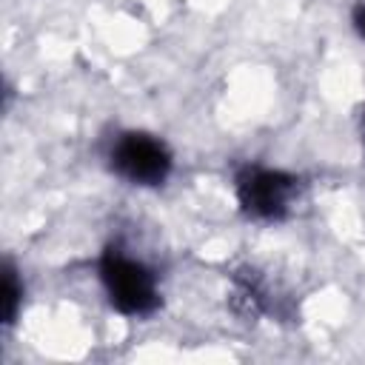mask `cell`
I'll list each match as a JSON object with an SVG mask.
<instances>
[{
  "mask_svg": "<svg viewBox=\"0 0 365 365\" xmlns=\"http://www.w3.org/2000/svg\"><path fill=\"white\" fill-rule=\"evenodd\" d=\"M100 274H103V282L108 288L111 302L123 314H148L157 305L154 279L140 262H134L117 251H108L103 257Z\"/></svg>",
  "mask_w": 365,
  "mask_h": 365,
  "instance_id": "6da1fadb",
  "label": "cell"
},
{
  "mask_svg": "<svg viewBox=\"0 0 365 365\" xmlns=\"http://www.w3.org/2000/svg\"><path fill=\"white\" fill-rule=\"evenodd\" d=\"M111 163L117 174H123L131 182L140 185H157L165 180L171 168V157L165 145L148 134H125L111 154Z\"/></svg>",
  "mask_w": 365,
  "mask_h": 365,
  "instance_id": "7a4b0ae2",
  "label": "cell"
},
{
  "mask_svg": "<svg viewBox=\"0 0 365 365\" xmlns=\"http://www.w3.org/2000/svg\"><path fill=\"white\" fill-rule=\"evenodd\" d=\"M294 188H297L294 177L279 174V171H262V168H248L237 180L240 202L254 217H279Z\"/></svg>",
  "mask_w": 365,
  "mask_h": 365,
  "instance_id": "3957f363",
  "label": "cell"
},
{
  "mask_svg": "<svg viewBox=\"0 0 365 365\" xmlns=\"http://www.w3.org/2000/svg\"><path fill=\"white\" fill-rule=\"evenodd\" d=\"M17 305H20V285H17L14 271L6 265L3 268V322H11L14 319Z\"/></svg>",
  "mask_w": 365,
  "mask_h": 365,
  "instance_id": "277c9868",
  "label": "cell"
},
{
  "mask_svg": "<svg viewBox=\"0 0 365 365\" xmlns=\"http://www.w3.org/2000/svg\"><path fill=\"white\" fill-rule=\"evenodd\" d=\"M354 20H356V29L362 31V37H365V3L356 9V14H354Z\"/></svg>",
  "mask_w": 365,
  "mask_h": 365,
  "instance_id": "5b68a950",
  "label": "cell"
},
{
  "mask_svg": "<svg viewBox=\"0 0 365 365\" xmlns=\"http://www.w3.org/2000/svg\"><path fill=\"white\" fill-rule=\"evenodd\" d=\"M362 134H365V123H362Z\"/></svg>",
  "mask_w": 365,
  "mask_h": 365,
  "instance_id": "8992f818",
  "label": "cell"
}]
</instances>
